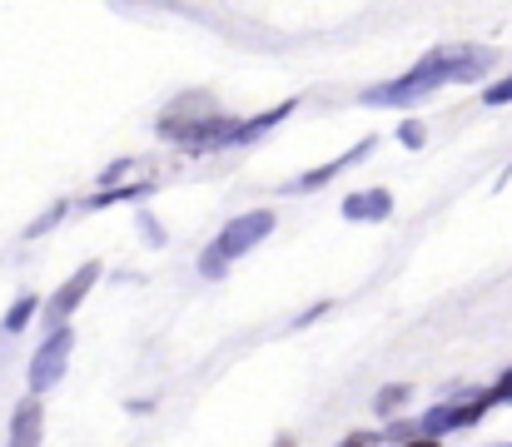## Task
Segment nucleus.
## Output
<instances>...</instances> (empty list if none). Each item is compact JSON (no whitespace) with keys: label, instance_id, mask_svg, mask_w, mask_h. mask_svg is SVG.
<instances>
[{"label":"nucleus","instance_id":"f257e3e1","mask_svg":"<svg viewBox=\"0 0 512 447\" xmlns=\"http://www.w3.org/2000/svg\"><path fill=\"white\" fill-rule=\"evenodd\" d=\"M423 65L438 75V85H478V80H493L498 50L473 45V40H448V45H433L423 55Z\"/></svg>","mask_w":512,"mask_h":447},{"label":"nucleus","instance_id":"f03ea898","mask_svg":"<svg viewBox=\"0 0 512 447\" xmlns=\"http://www.w3.org/2000/svg\"><path fill=\"white\" fill-rule=\"evenodd\" d=\"M234 130H239V115H174V110H165L160 120H155V135L160 140H170V145L179 149H224L234 145Z\"/></svg>","mask_w":512,"mask_h":447},{"label":"nucleus","instance_id":"7ed1b4c3","mask_svg":"<svg viewBox=\"0 0 512 447\" xmlns=\"http://www.w3.org/2000/svg\"><path fill=\"white\" fill-rule=\"evenodd\" d=\"M443 85H438V75L418 60V65H408L403 75H393V80H383V85H368V90H358V105H373V110H413V105H423L428 95H438Z\"/></svg>","mask_w":512,"mask_h":447},{"label":"nucleus","instance_id":"20e7f679","mask_svg":"<svg viewBox=\"0 0 512 447\" xmlns=\"http://www.w3.org/2000/svg\"><path fill=\"white\" fill-rule=\"evenodd\" d=\"M274 224H279V214L274 209H249V214H239V219H229L224 229H219V239L209 244L224 264H234V259H244L249 249H259L269 234H274Z\"/></svg>","mask_w":512,"mask_h":447},{"label":"nucleus","instance_id":"39448f33","mask_svg":"<svg viewBox=\"0 0 512 447\" xmlns=\"http://www.w3.org/2000/svg\"><path fill=\"white\" fill-rule=\"evenodd\" d=\"M70 353H75V328L65 323V328H50L45 333V343L35 348V358H30V393H50L60 378H65V368H70Z\"/></svg>","mask_w":512,"mask_h":447},{"label":"nucleus","instance_id":"423d86ee","mask_svg":"<svg viewBox=\"0 0 512 447\" xmlns=\"http://www.w3.org/2000/svg\"><path fill=\"white\" fill-rule=\"evenodd\" d=\"M100 274H105V264L90 259V264H80V269L50 294V303H45V333H50V328H65V323L75 318V308L90 298V289L100 284Z\"/></svg>","mask_w":512,"mask_h":447},{"label":"nucleus","instance_id":"0eeeda50","mask_svg":"<svg viewBox=\"0 0 512 447\" xmlns=\"http://www.w3.org/2000/svg\"><path fill=\"white\" fill-rule=\"evenodd\" d=\"M40 443H45V403H40V393H30L10 413V438H5V447H40Z\"/></svg>","mask_w":512,"mask_h":447},{"label":"nucleus","instance_id":"6e6552de","mask_svg":"<svg viewBox=\"0 0 512 447\" xmlns=\"http://www.w3.org/2000/svg\"><path fill=\"white\" fill-rule=\"evenodd\" d=\"M339 209L348 224H383V219L393 214V194H388V189H353Z\"/></svg>","mask_w":512,"mask_h":447},{"label":"nucleus","instance_id":"1a4fd4ad","mask_svg":"<svg viewBox=\"0 0 512 447\" xmlns=\"http://www.w3.org/2000/svg\"><path fill=\"white\" fill-rule=\"evenodd\" d=\"M373 149H378V135H363V140L348 149V154L329 159V164H314V169H304V174H299V189H324L329 179H339L343 169H353V164H358V159H368Z\"/></svg>","mask_w":512,"mask_h":447},{"label":"nucleus","instance_id":"9d476101","mask_svg":"<svg viewBox=\"0 0 512 447\" xmlns=\"http://www.w3.org/2000/svg\"><path fill=\"white\" fill-rule=\"evenodd\" d=\"M299 110V95H289V100H279L274 110H264V115H254V120H239V130H234V145H254L259 135H269L274 125H284L289 115Z\"/></svg>","mask_w":512,"mask_h":447},{"label":"nucleus","instance_id":"9b49d317","mask_svg":"<svg viewBox=\"0 0 512 447\" xmlns=\"http://www.w3.org/2000/svg\"><path fill=\"white\" fill-rule=\"evenodd\" d=\"M35 313H40V298H35V294H20L15 303H10V308H5L0 328H5V333H20V328H30V318H35Z\"/></svg>","mask_w":512,"mask_h":447},{"label":"nucleus","instance_id":"f8f14e48","mask_svg":"<svg viewBox=\"0 0 512 447\" xmlns=\"http://www.w3.org/2000/svg\"><path fill=\"white\" fill-rule=\"evenodd\" d=\"M155 184H130V189H95L90 199H85V209H110V204H120V199H140V194H150Z\"/></svg>","mask_w":512,"mask_h":447},{"label":"nucleus","instance_id":"ddd939ff","mask_svg":"<svg viewBox=\"0 0 512 447\" xmlns=\"http://www.w3.org/2000/svg\"><path fill=\"white\" fill-rule=\"evenodd\" d=\"M65 214H70V199H55V204H50V209H45V214H40L30 229H25V239H40V234H45V229H55Z\"/></svg>","mask_w":512,"mask_h":447},{"label":"nucleus","instance_id":"4468645a","mask_svg":"<svg viewBox=\"0 0 512 447\" xmlns=\"http://www.w3.org/2000/svg\"><path fill=\"white\" fill-rule=\"evenodd\" d=\"M483 105H488V110H503V105H512V75H503V80H488V85H483Z\"/></svg>","mask_w":512,"mask_h":447},{"label":"nucleus","instance_id":"2eb2a0df","mask_svg":"<svg viewBox=\"0 0 512 447\" xmlns=\"http://www.w3.org/2000/svg\"><path fill=\"white\" fill-rule=\"evenodd\" d=\"M398 145H403V149H423V145H428V125L408 115V120L398 125Z\"/></svg>","mask_w":512,"mask_h":447},{"label":"nucleus","instance_id":"dca6fc26","mask_svg":"<svg viewBox=\"0 0 512 447\" xmlns=\"http://www.w3.org/2000/svg\"><path fill=\"white\" fill-rule=\"evenodd\" d=\"M130 174H135V159L125 154V159H115V164H105V169H100V189H115V184H120V179H130Z\"/></svg>","mask_w":512,"mask_h":447},{"label":"nucleus","instance_id":"f3484780","mask_svg":"<svg viewBox=\"0 0 512 447\" xmlns=\"http://www.w3.org/2000/svg\"><path fill=\"white\" fill-rule=\"evenodd\" d=\"M403 403H408V388H403V383H388V388L378 393V413H383V418H393Z\"/></svg>","mask_w":512,"mask_h":447},{"label":"nucleus","instance_id":"a211bd4d","mask_svg":"<svg viewBox=\"0 0 512 447\" xmlns=\"http://www.w3.org/2000/svg\"><path fill=\"white\" fill-rule=\"evenodd\" d=\"M224 269H229V264H224L214 249H204V254H199V274H204V279H224Z\"/></svg>","mask_w":512,"mask_h":447},{"label":"nucleus","instance_id":"6ab92c4d","mask_svg":"<svg viewBox=\"0 0 512 447\" xmlns=\"http://www.w3.org/2000/svg\"><path fill=\"white\" fill-rule=\"evenodd\" d=\"M140 229H145V244H165V229H160V224H155L150 214L140 219Z\"/></svg>","mask_w":512,"mask_h":447},{"label":"nucleus","instance_id":"aec40b11","mask_svg":"<svg viewBox=\"0 0 512 447\" xmlns=\"http://www.w3.org/2000/svg\"><path fill=\"white\" fill-rule=\"evenodd\" d=\"M493 398H498V403H512V368H508V373H503V383L493 388Z\"/></svg>","mask_w":512,"mask_h":447},{"label":"nucleus","instance_id":"412c9836","mask_svg":"<svg viewBox=\"0 0 512 447\" xmlns=\"http://www.w3.org/2000/svg\"><path fill=\"white\" fill-rule=\"evenodd\" d=\"M339 447H373V438H368V433H348Z\"/></svg>","mask_w":512,"mask_h":447},{"label":"nucleus","instance_id":"4be33fe9","mask_svg":"<svg viewBox=\"0 0 512 447\" xmlns=\"http://www.w3.org/2000/svg\"><path fill=\"white\" fill-rule=\"evenodd\" d=\"M408 447H438V438H413Z\"/></svg>","mask_w":512,"mask_h":447},{"label":"nucleus","instance_id":"5701e85b","mask_svg":"<svg viewBox=\"0 0 512 447\" xmlns=\"http://www.w3.org/2000/svg\"><path fill=\"white\" fill-rule=\"evenodd\" d=\"M274 447H299V438H289V433H284V438H279Z\"/></svg>","mask_w":512,"mask_h":447}]
</instances>
